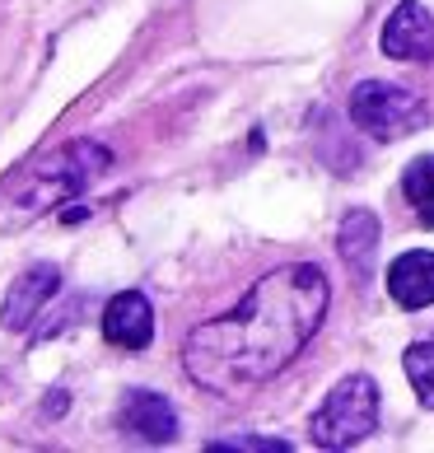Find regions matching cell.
<instances>
[{
	"instance_id": "cell-1",
	"label": "cell",
	"mask_w": 434,
	"mask_h": 453,
	"mask_svg": "<svg viewBox=\"0 0 434 453\" xmlns=\"http://www.w3.org/2000/svg\"><path fill=\"white\" fill-rule=\"evenodd\" d=\"M327 318V276L308 262L262 276L239 309L192 327L182 365L210 393H247L276 379Z\"/></svg>"
},
{
	"instance_id": "cell-2",
	"label": "cell",
	"mask_w": 434,
	"mask_h": 453,
	"mask_svg": "<svg viewBox=\"0 0 434 453\" xmlns=\"http://www.w3.org/2000/svg\"><path fill=\"white\" fill-rule=\"evenodd\" d=\"M112 164V155L98 141H65L47 155L28 159L24 169L0 178V234H14L33 220H42L47 211L65 206L80 196Z\"/></svg>"
},
{
	"instance_id": "cell-3",
	"label": "cell",
	"mask_w": 434,
	"mask_h": 453,
	"mask_svg": "<svg viewBox=\"0 0 434 453\" xmlns=\"http://www.w3.org/2000/svg\"><path fill=\"white\" fill-rule=\"evenodd\" d=\"M378 426V383L369 374H350L327 393V402L313 411V444L350 449Z\"/></svg>"
},
{
	"instance_id": "cell-4",
	"label": "cell",
	"mask_w": 434,
	"mask_h": 453,
	"mask_svg": "<svg viewBox=\"0 0 434 453\" xmlns=\"http://www.w3.org/2000/svg\"><path fill=\"white\" fill-rule=\"evenodd\" d=\"M425 98L397 85H383V80H364V85L350 89V122L360 131H369L378 141H402L411 131L425 127Z\"/></svg>"
},
{
	"instance_id": "cell-5",
	"label": "cell",
	"mask_w": 434,
	"mask_h": 453,
	"mask_svg": "<svg viewBox=\"0 0 434 453\" xmlns=\"http://www.w3.org/2000/svg\"><path fill=\"white\" fill-rule=\"evenodd\" d=\"M383 57L392 61H430L434 57V14L421 0H402L383 24Z\"/></svg>"
},
{
	"instance_id": "cell-6",
	"label": "cell",
	"mask_w": 434,
	"mask_h": 453,
	"mask_svg": "<svg viewBox=\"0 0 434 453\" xmlns=\"http://www.w3.org/2000/svg\"><path fill=\"white\" fill-rule=\"evenodd\" d=\"M117 426H122V434H131V440H141V444H169L178 434V411L159 393L136 388V393H126L122 411H117Z\"/></svg>"
},
{
	"instance_id": "cell-7",
	"label": "cell",
	"mask_w": 434,
	"mask_h": 453,
	"mask_svg": "<svg viewBox=\"0 0 434 453\" xmlns=\"http://www.w3.org/2000/svg\"><path fill=\"white\" fill-rule=\"evenodd\" d=\"M103 337L122 350H145L155 337V309L141 290H122L103 309Z\"/></svg>"
},
{
	"instance_id": "cell-8",
	"label": "cell",
	"mask_w": 434,
	"mask_h": 453,
	"mask_svg": "<svg viewBox=\"0 0 434 453\" xmlns=\"http://www.w3.org/2000/svg\"><path fill=\"white\" fill-rule=\"evenodd\" d=\"M57 266H47V262H38V266H28L24 272V280H14V290H10V299H5V313H0V323L5 327H28L33 318L42 313V304L57 295Z\"/></svg>"
},
{
	"instance_id": "cell-9",
	"label": "cell",
	"mask_w": 434,
	"mask_h": 453,
	"mask_svg": "<svg viewBox=\"0 0 434 453\" xmlns=\"http://www.w3.org/2000/svg\"><path fill=\"white\" fill-rule=\"evenodd\" d=\"M388 295L402 309L434 304V253H402L388 266Z\"/></svg>"
},
{
	"instance_id": "cell-10",
	"label": "cell",
	"mask_w": 434,
	"mask_h": 453,
	"mask_svg": "<svg viewBox=\"0 0 434 453\" xmlns=\"http://www.w3.org/2000/svg\"><path fill=\"white\" fill-rule=\"evenodd\" d=\"M374 248H378V220L369 211H350V220L341 225V257L355 266L360 276H369Z\"/></svg>"
},
{
	"instance_id": "cell-11",
	"label": "cell",
	"mask_w": 434,
	"mask_h": 453,
	"mask_svg": "<svg viewBox=\"0 0 434 453\" xmlns=\"http://www.w3.org/2000/svg\"><path fill=\"white\" fill-rule=\"evenodd\" d=\"M402 192L415 206V220H421L425 229H434V155H421L402 173Z\"/></svg>"
},
{
	"instance_id": "cell-12",
	"label": "cell",
	"mask_w": 434,
	"mask_h": 453,
	"mask_svg": "<svg viewBox=\"0 0 434 453\" xmlns=\"http://www.w3.org/2000/svg\"><path fill=\"white\" fill-rule=\"evenodd\" d=\"M407 379H411L415 397L434 411V342H415L407 350Z\"/></svg>"
},
{
	"instance_id": "cell-13",
	"label": "cell",
	"mask_w": 434,
	"mask_h": 453,
	"mask_svg": "<svg viewBox=\"0 0 434 453\" xmlns=\"http://www.w3.org/2000/svg\"><path fill=\"white\" fill-rule=\"evenodd\" d=\"M210 449H220V453L225 449H276V453H286L290 444L286 440H225V444H210Z\"/></svg>"
}]
</instances>
